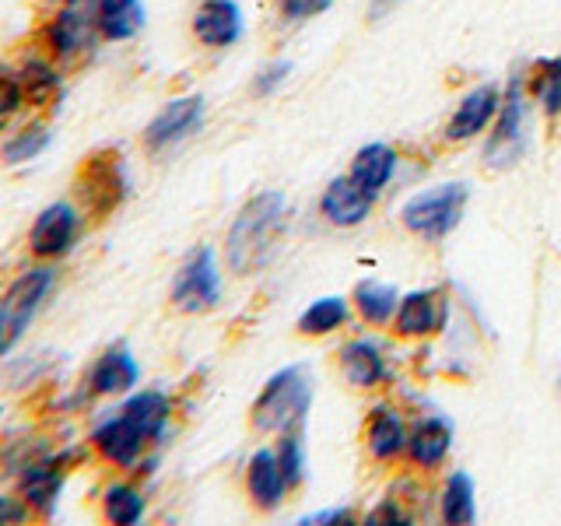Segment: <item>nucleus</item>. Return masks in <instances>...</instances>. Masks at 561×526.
Listing matches in <instances>:
<instances>
[{"mask_svg": "<svg viewBox=\"0 0 561 526\" xmlns=\"http://www.w3.org/2000/svg\"><path fill=\"white\" fill-rule=\"evenodd\" d=\"M288 225V201L277 190H263L239 210V218L228 228L225 256L236 274H253L277 250V239Z\"/></svg>", "mask_w": 561, "mask_h": 526, "instance_id": "nucleus-1", "label": "nucleus"}, {"mask_svg": "<svg viewBox=\"0 0 561 526\" xmlns=\"http://www.w3.org/2000/svg\"><path fill=\"white\" fill-rule=\"evenodd\" d=\"M309 403H312V382L306 376V368L298 365L280 368L253 403V425L260 432H285L291 425H302Z\"/></svg>", "mask_w": 561, "mask_h": 526, "instance_id": "nucleus-2", "label": "nucleus"}, {"mask_svg": "<svg viewBox=\"0 0 561 526\" xmlns=\"http://www.w3.org/2000/svg\"><path fill=\"white\" fill-rule=\"evenodd\" d=\"M467 197H470L467 183H443V186L425 190V193H417V197H411L408 204H403L400 218L421 239H428V242L446 239L453 228L460 225Z\"/></svg>", "mask_w": 561, "mask_h": 526, "instance_id": "nucleus-3", "label": "nucleus"}, {"mask_svg": "<svg viewBox=\"0 0 561 526\" xmlns=\"http://www.w3.org/2000/svg\"><path fill=\"white\" fill-rule=\"evenodd\" d=\"M49 288H53V271L35 267V271H25L4 295H0V355H8V351L22 341L25 327L32 323V316L39 312Z\"/></svg>", "mask_w": 561, "mask_h": 526, "instance_id": "nucleus-4", "label": "nucleus"}, {"mask_svg": "<svg viewBox=\"0 0 561 526\" xmlns=\"http://www.w3.org/2000/svg\"><path fill=\"white\" fill-rule=\"evenodd\" d=\"M523 151H526V81L523 75H516L505 88V99L495 116V130H491L484 145V158L488 165L508 169L519 162Z\"/></svg>", "mask_w": 561, "mask_h": 526, "instance_id": "nucleus-5", "label": "nucleus"}, {"mask_svg": "<svg viewBox=\"0 0 561 526\" xmlns=\"http://www.w3.org/2000/svg\"><path fill=\"white\" fill-rule=\"evenodd\" d=\"M221 298V274H218V260L210 245H197L190 250V256L183 260L180 274H175L172 285V306L180 312H207L215 309Z\"/></svg>", "mask_w": 561, "mask_h": 526, "instance_id": "nucleus-6", "label": "nucleus"}, {"mask_svg": "<svg viewBox=\"0 0 561 526\" xmlns=\"http://www.w3.org/2000/svg\"><path fill=\"white\" fill-rule=\"evenodd\" d=\"M78 193L92 215H110L113 207H119L123 197H127V172H123L119 155L99 151L88 158L78 175Z\"/></svg>", "mask_w": 561, "mask_h": 526, "instance_id": "nucleus-7", "label": "nucleus"}, {"mask_svg": "<svg viewBox=\"0 0 561 526\" xmlns=\"http://www.w3.org/2000/svg\"><path fill=\"white\" fill-rule=\"evenodd\" d=\"M64 478H67V453L49 456L39 453L32 460L22 464V478H18V491H22V502L39 516H53L57 513L60 491H64Z\"/></svg>", "mask_w": 561, "mask_h": 526, "instance_id": "nucleus-8", "label": "nucleus"}, {"mask_svg": "<svg viewBox=\"0 0 561 526\" xmlns=\"http://www.w3.org/2000/svg\"><path fill=\"white\" fill-rule=\"evenodd\" d=\"M95 4L92 0H67L57 18L46 25V43L57 57H78L81 49L92 46L95 32Z\"/></svg>", "mask_w": 561, "mask_h": 526, "instance_id": "nucleus-9", "label": "nucleus"}, {"mask_svg": "<svg viewBox=\"0 0 561 526\" xmlns=\"http://www.w3.org/2000/svg\"><path fill=\"white\" fill-rule=\"evenodd\" d=\"M204 119V99L201 95H186V99H172L162 113H158L148 130H145V140L151 151H165L172 145H180L183 137H190L193 130L201 127Z\"/></svg>", "mask_w": 561, "mask_h": 526, "instance_id": "nucleus-10", "label": "nucleus"}, {"mask_svg": "<svg viewBox=\"0 0 561 526\" xmlns=\"http://www.w3.org/2000/svg\"><path fill=\"white\" fill-rule=\"evenodd\" d=\"M78 228H81V218H78L75 207H70V204H49L32 225V236H28L32 253L43 256V260L64 256L70 245H75Z\"/></svg>", "mask_w": 561, "mask_h": 526, "instance_id": "nucleus-11", "label": "nucleus"}, {"mask_svg": "<svg viewBox=\"0 0 561 526\" xmlns=\"http://www.w3.org/2000/svg\"><path fill=\"white\" fill-rule=\"evenodd\" d=\"M92 443H95V449L110 464H116V467H134L151 438L140 432L130 418L116 414V418H105L102 425L92 432Z\"/></svg>", "mask_w": 561, "mask_h": 526, "instance_id": "nucleus-12", "label": "nucleus"}, {"mask_svg": "<svg viewBox=\"0 0 561 526\" xmlns=\"http://www.w3.org/2000/svg\"><path fill=\"white\" fill-rule=\"evenodd\" d=\"M193 35L204 46H232L242 35V11L236 0H204L193 14Z\"/></svg>", "mask_w": 561, "mask_h": 526, "instance_id": "nucleus-13", "label": "nucleus"}, {"mask_svg": "<svg viewBox=\"0 0 561 526\" xmlns=\"http://www.w3.org/2000/svg\"><path fill=\"white\" fill-rule=\"evenodd\" d=\"M499 105H502V95L495 84H481L473 88L470 95H463V102L456 105V113L446 127V137L449 140H470L478 137L481 130H488V123L499 116Z\"/></svg>", "mask_w": 561, "mask_h": 526, "instance_id": "nucleus-14", "label": "nucleus"}, {"mask_svg": "<svg viewBox=\"0 0 561 526\" xmlns=\"http://www.w3.org/2000/svg\"><path fill=\"white\" fill-rule=\"evenodd\" d=\"M393 320L403 338H425L446 323V302L435 291H411L400 298Z\"/></svg>", "mask_w": 561, "mask_h": 526, "instance_id": "nucleus-15", "label": "nucleus"}, {"mask_svg": "<svg viewBox=\"0 0 561 526\" xmlns=\"http://www.w3.org/2000/svg\"><path fill=\"white\" fill-rule=\"evenodd\" d=\"M373 204H376V197L373 193H365L355 180H333L330 186H327V193H323V215L333 221V225H344V228H351V225H358V221H365L368 218V210H373Z\"/></svg>", "mask_w": 561, "mask_h": 526, "instance_id": "nucleus-16", "label": "nucleus"}, {"mask_svg": "<svg viewBox=\"0 0 561 526\" xmlns=\"http://www.w3.org/2000/svg\"><path fill=\"white\" fill-rule=\"evenodd\" d=\"M140 379V368L134 362V355L127 347H110L105 355L92 365V376H88V386H92V393H102V397H113V393H127L130 386Z\"/></svg>", "mask_w": 561, "mask_h": 526, "instance_id": "nucleus-17", "label": "nucleus"}, {"mask_svg": "<svg viewBox=\"0 0 561 526\" xmlns=\"http://www.w3.org/2000/svg\"><path fill=\"white\" fill-rule=\"evenodd\" d=\"M453 446V425L446 418H421L414 432L408 435V456L417 467H438L446 460V453Z\"/></svg>", "mask_w": 561, "mask_h": 526, "instance_id": "nucleus-18", "label": "nucleus"}, {"mask_svg": "<svg viewBox=\"0 0 561 526\" xmlns=\"http://www.w3.org/2000/svg\"><path fill=\"white\" fill-rule=\"evenodd\" d=\"M245 488H250V499L260 508H277L280 499H285L288 481H285V470L277 464V453L271 449H260L253 460H250V473H245Z\"/></svg>", "mask_w": 561, "mask_h": 526, "instance_id": "nucleus-19", "label": "nucleus"}, {"mask_svg": "<svg viewBox=\"0 0 561 526\" xmlns=\"http://www.w3.org/2000/svg\"><path fill=\"white\" fill-rule=\"evenodd\" d=\"M95 4V25L105 39L123 43L145 28V4L140 0H92Z\"/></svg>", "mask_w": 561, "mask_h": 526, "instance_id": "nucleus-20", "label": "nucleus"}, {"mask_svg": "<svg viewBox=\"0 0 561 526\" xmlns=\"http://www.w3.org/2000/svg\"><path fill=\"white\" fill-rule=\"evenodd\" d=\"M397 172V151L390 145H365L355 162H351V180H355L365 193L379 197V190L393 180Z\"/></svg>", "mask_w": 561, "mask_h": 526, "instance_id": "nucleus-21", "label": "nucleus"}, {"mask_svg": "<svg viewBox=\"0 0 561 526\" xmlns=\"http://www.w3.org/2000/svg\"><path fill=\"white\" fill-rule=\"evenodd\" d=\"M123 418H130L134 425L145 432L151 443L165 435V425H169V414H172V403L162 390H145V393H134L127 403L119 408Z\"/></svg>", "mask_w": 561, "mask_h": 526, "instance_id": "nucleus-22", "label": "nucleus"}, {"mask_svg": "<svg viewBox=\"0 0 561 526\" xmlns=\"http://www.w3.org/2000/svg\"><path fill=\"white\" fill-rule=\"evenodd\" d=\"M408 425L393 408H376L368 418V449H373L376 460H393L403 449H408Z\"/></svg>", "mask_w": 561, "mask_h": 526, "instance_id": "nucleus-23", "label": "nucleus"}, {"mask_svg": "<svg viewBox=\"0 0 561 526\" xmlns=\"http://www.w3.org/2000/svg\"><path fill=\"white\" fill-rule=\"evenodd\" d=\"M341 368L347 382L355 386H376L386 379V355L376 341H351L341 351Z\"/></svg>", "mask_w": 561, "mask_h": 526, "instance_id": "nucleus-24", "label": "nucleus"}, {"mask_svg": "<svg viewBox=\"0 0 561 526\" xmlns=\"http://www.w3.org/2000/svg\"><path fill=\"white\" fill-rule=\"evenodd\" d=\"M530 95L540 102L543 116L551 123L561 119V57H540L534 67H530Z\"/></svg>", "mask_w": 561, "mask_h": 526, "instance_id": "nucleus-25", "label": "nucleus"}, {"mask_svg": "<svg viewBox=\"0 0 561 526\" xmlns=\"http://www.w3.org/2000/svg\"><path fill=\"white\" fill-rule=\"evenodd\" d=\"M355 306L362 312L365 323H390L397 316V306H400V295L397 288L382 285V281H362V285L355 288Z\"/></svg>", "mask_w": 561, "mask_h": 526, "instance_id": "nucleus-26", "label": "nucleus"}, {"mask_svg": "<svg viewBox=\"0 0 561 526\" xmlns=\"http://www.w3.org/2000/svg\"><path fill=\"white\" fill-rule=\"evenodd\" d=\"M347 302L337 295H327V298H316V302L298 316V330L306 333V338H320V333H330L347 323Z\"/></svg>", "mask_w": 561, "mask_h": 526, "instance_id": "nucleus-27", "label": "nucleus"}, {"mask_svg": "<svg viewBox=\"0 0 561 526\" xmlns=\"http://www.w3.org/2000/svg\"><path fill=\"white\" fill-rule=\"evenodd\" d=\"M478 505H473V481L470 473H453L443 491V519L446 523H473Z\"/></svg>", "mask_w": 561, "mask_h": 526, "instance_id": "nucleus-28", "label": "nucleus"}, {"mask_svg": "<svg viewBox=\"0 0 561 526\" xmlns=\"http://www.w3.org/2000/svg\"><path fill=\"white\" fill-rule=\"evenodd\" d=\"M105 519L110 523H119V526H134L140 516H145V495H140L137 488L130 484H113L105 491Z\"/></svg>", "mask_w": 561, "mask_h": 526, "instance_id": "nucleus-29", "label": "nucleus"}, {"mask_svg": "<svg viewBox=\"0 0 561 526\" xmlns=\"http://www.w3.org/2000/svg\"><path fill=\"white\" fill-rule=\"evenodd\" d=\"M18 81H22L25 88V99L32 102H49L53 95L60 92V75H57V67H49L43 60H28L22 67V75H18Z\"/></svg>", "mask_w": 561, "mask_h": 526, "instance_id": "nucleus-30", "label": "nucleus"}, {"mask_svg": "<svg viewBox=\"0 0 561 526\" xmlns=\"http://www.w3.org/2000/svg\"><path fill=\"white\" fill-rule=\"evenodd\" d=\"M277 464L285 470V481L288 488H295L302 481L306 473V456H302V425H291L280 435V446H277Z\"/></svg>", "mask_w": 561, "mask_h": 526, "instance_id": "nucleus-31", "label": "nucleus"}, {"mask_svg": "<svg viewBox=\"0 0 561 526\" xmlns=\"http://www.w3.org/2000/svg\"><path fill=\"white\" fill-rule=\"evenodd\" d=\"M49 145V130L46 127H25L22 134H14L8 145H4V162L8 165H22V162H28V158H35L43 148Z\"/></svg>", "mask_w": 561, "mask_h": 526, "instance_id": "nucleus-32", "label": "nucleus"}, {"mask_svg": "<svg viewBox=\"0 0 561 526\" xmlns=\"http://www.w3.org/2000/svg\"><path fill=\"white\" fill-rule=\"evenodd\" d=\"M25 105V88L14 75H0V130L8 127V119Z\"/></svg>", "mask_w": 561, "mask_h": 526, "instance_id": "nucleus-33", "label": "nucleus"}, {"mask_svg": "<svg viewBox=\"0 0 561 526\" xmlns=\"http://www.w3.org/2000/svg\"><path fill=\"white\" fill-rule=\"evenodd\" d=\"M288 75H291V64L288 60H274V64H267L256 75V81H253V92L256 95H274L280 84L288 81Z\"/></svg>", "mask_w": 561, "mask_h": 526, "instance_id": "nucleus-34", "label": "nucleus"}, {"mask_svg": "<svg viewBox=\"0 0 561 526\" xmlns=\"http://www.w3.org/2000/svg\"><path fill=\"white\" fill-rule=\"evenodd\" d=\"M333 0H280V14L288 18V22H302V18H312V14H323Z\"/></svg>", "mask_w": 561, "mask_h": 526, "instance_id": "nucleus-35", "label": "nucleus"}, {"mask_svg": "<svg viewBox=\"0 0 561 526\" xmlns=\"http://www.w3.org/2000/svg\"><path fill=\"white\" fill-rule=\"evenodd\" d=\"M25 508H28V505H18V502H11L8 495H0V523H18V519H25Z\"/></svg>", "mask_w": 561, "mask_h": 526, "instance_id": "nucleus-36", "label": "nucleus"}, {"mask_svg": "<svg viewBox=\"0 0 561 526\" xmlns=\"http://www.w3.org/2000/svg\"><path fill=\"white\" fill-rule=\"evenodd\" d=\"M400 4L403 0H373V4H368V22H382V18L393 14Z\"/></svg>", "mask_w": 561, "mask_h": 526, "instance_id": "nucleus-37", "label": "nucleus"}, {"mask_svg": "<svg viewBox=\"0 0 561 526\" xmlns=\"http://www.w3.org/2000/svg\"><path fill=\"white\" fill-rule=\"evenodd\" d=\"M351 513L347 508H327V513H316V516H306L302 523H347Z\"/></svg>", "mask_w": 561, "mask_h": 526, "instance_id": "nucleus-38", "label": "nucleus"}, {"mask_svg": "<svg viewBox=\"0 0 561 526\" xmlns=\"http://www.w3.org/2000/svg\"><path fill=\"white\" fill-rule=\"evenodd\" d=\"M0 414H4V408H0Z\"/></svg>", "mask_w": 561, "mask_h": 526, "instance_id": "nucleus-39", "label": "nucleus"}]
</instances>
